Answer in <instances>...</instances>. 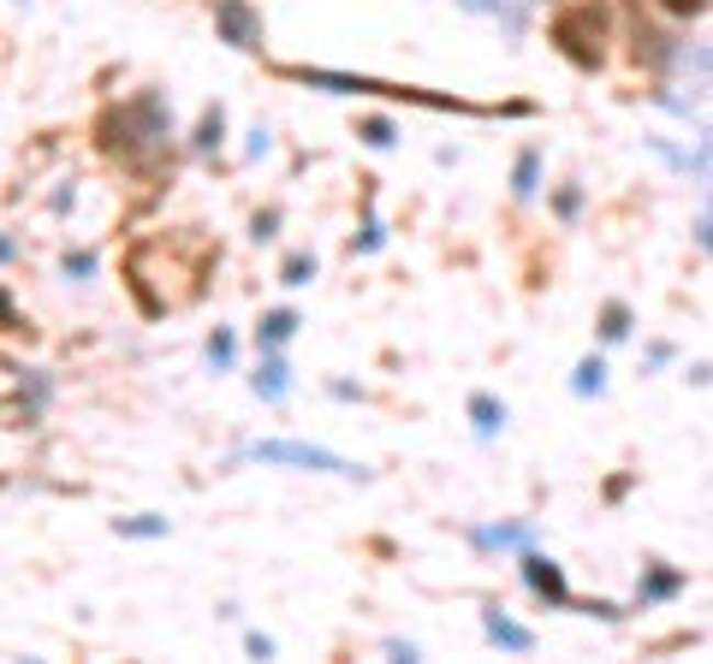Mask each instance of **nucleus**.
<instances>
[{"instance_id":"4","label":"nucleus","mask_w":713,"mask_h":664,"mask_svg":"<svg viewBox=\"0 0 713 664\" xmlns=\"http://www.w3.org/2000/svg\"><path fill=\"white\" fill-rule=\"evenodd\" d=\"M523 575H530V587L535 594H547V599H565V575L547 564V558H523Z\"/></svg>"},{"instance_id":"8","label":"nucleus","mask_w":713,"mask_h":664,"mask_svg":"<svg viewBox=\"0 0 713 664\" xmlns=\"http://www.w3.org/2000/svg\"><path fill=\"white\" fill-rule=\"evenodd\" d=\"M292 327H298V320H292V315H274V320H268V327H261V338H286V333H292Z\"/></svg>"},{"instance_id":"7","label":"nucleus","mask_w":713,"mask_h":664,"mask_svg":"<svg viewBox=\"0 0 713 664\" xmlns=\"http://www.w3.org/2000/svg\"><path fill=\"white\" fill-rule=\"evenodd\" d=\"M660 7H666V12H678V19H695V12L708 7V0H660Z\"/></svg>"},{"instance_id":"6","label":"nucleus","mask_w":713,"mask_h":664,"mask_svg":"<svg viewBox=\"0 0 713 664\" xmlns=\"http://www.w3.org/2000/svg\"><path fill=\"white\" fill-rule=\"evenodd\" d=\"M470 409H476V421H482V427H488V434H493V427H500V421H505V409H493V404H488V397H476V404H470Z\"/></svg>"},{"instance_id":"10","label":"nucleus","mask_w":713,"mask_h":664,"mask_svg":"<svg viewBox=\"0 0 713 664\" xmlns=\"http://www.w3.org/2000/svg\"><path fill=\"white\" fill-rule=\"evenodd\" d=\"M624 333V308L613 303V308H606V338H619Z\"/></svg>"},{"instance_id":"2","label":"nucleus","mask_w":713,"mask_h":664,"mask_svg":"<svg viewBox=\"0 0 713 664\" xmlns=\"http://www.w3.org/2000/svg\"><path fill=\"white\" fill-rule=\"evenodd\" d=\"M214 19H221V31H226L232 48H256V42H261V24H256V12L244 7V0H221Z\"/></svg>"},{"instance_id":"5","label":"nucleus","mask_w":713,"mask_h":664,"mask_svg":"<svg viewBox=\"0 0 713 664\" xmlns=\"http://www.w3.org/2000/svg\"><path fill=\"white\" fill-rule=\"evenodd\" d=\"M488 629H493V641H505V646H530V634L517 623H505V617H488Z\"/></svg>"},{"instance_id":"1","label":"nucleus","mask_w":713,"mask_h":664,"mask_svg":"<svg viewBox=\"0 0 713 664\" xmlns=\"http://www.w3.org/2000/svg\"><path fill=\"white\" fill-rule=\"evenodd\" d=\"M553 42H559V54L571 66L594 71L606 60V7H594V0H583V7H565L559 19H553Z\"/></svg>"},{"instance_id":"3","label":"nucleus","mask_w":713,"mask_h":664,"mask_svg":"<svg viewBox=\"0 0 713 664\" xmlns=\"http://www.w3.org/2000/svg\"><path fill=\"white\" fill-rule=\"evenodd\" d=\"M256 457H274V463H310V469H339V475H357L352 463H339V457H327V451H310V446H256Z\"/></svg>"},{"instance_id":"9","label":"nucleus","mask_w":713,"mask_h":664,"mask_svg":"<svg viewBox=\"0 0 713 664\" xmlns=\"http://www.w3.org/2000/svg\"><path fill=\"white\" fill-rule=\"evenodd\" d=\"M303 273H315V261H303V256L286 261V279H292V285H303Z\"/></svg>"}]
</instances>
